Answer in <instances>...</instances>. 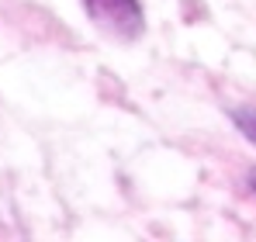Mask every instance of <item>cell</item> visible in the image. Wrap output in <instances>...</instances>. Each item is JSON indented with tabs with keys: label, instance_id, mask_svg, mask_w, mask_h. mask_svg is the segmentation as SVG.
Returning <instances> with one entry per match:
<instances>
[{
	"label": "cell",
	"instance_id": "obj_1",
	"mask_svg": "<svg viewBox=\"0 0 256 242\" xmlns=\"http://www.w3.org/2000/svg\"><path fill=\"white\" fill-rule=\"evenodd\" d=\"M84 10L114 42H135L146 32L142 0H84Z\"/></svg>",
	"mask_w": 256,
	"mask_h": 242
},
{
	"label": "cell",
	"instance_id": "obj_3",
	"mask_svg": "<svg viewBox=\"0 0 256 242\" xmlns=\"http://www.w3.org/2000/svg\"><path fill=\"white\" fill-rule=\"evenodd\" d=\"M246 180H250V187H253V194H256V166L250 170V176H246Z\"/></svg>",
	"mask_w": 256,
	"mask_h": 242
},
{
	"label": "cell",
	"instance_id": "obj_2",
	"mask_svg": "<svg viewBox=\"0 0 256 242\" xmlns=\"http://www.w3.org/2000/svg\"><path fill=\"white\" fill-rule=\"evenodd\" d=\"M228 118H232V124L242 132V138L256 146V104H239V108H228Z\"/></svg>",
	"mask_w": 256,
	"mask_h": 242
}]
</instances>
